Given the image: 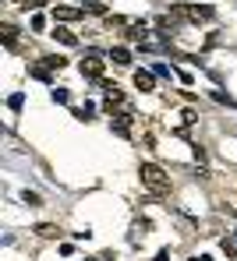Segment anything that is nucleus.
I'll return each instance as SVG.
<instances>
[{
  "instance_id": "20",
  "label": "nucleus",
  "mask_w": 237,
  "mask_h": 261,
  "mask_svg": "<svg viewBox=\"0 0 237 261\" xmlns=\"http://www.w3.org/2000/svg\"><path fill=\"white\" fill-rule=\"evenodd\" d=\"M85 11H89V14H103V11H106V7H103V4H99V0H92V4H85Z\"/></svg>"
},
{
  "instance_id": "25",
  "label": "nucleus",
  "mask_w": 237,
  "mask_h": 261,
  "mask_svg": "<svg viewBox=\"0 0 237 261\" xmlns=\"http://www.w3.org/2000/svg\"><path fill=\"white\" fill-rule=\"evenodd\" d=\"M234 240H237V233H234Z\"/></svg>"
},
{
  "instance_id": "11",
  "label": "nucleus",
  "mask_w": 237,
  "mask_h": 261,
  "mask_svg": "<svg viewBox=\"0 0 237 261\" xmlns=\"http://www.w3.org/2000/svg\"><path fill=\"white\" fill-rule=\"evenodd\" d=\"M0 32H4V46H7V49H14V46H18V29H14L11 21H4V25H0Z\"/></svg>"
},
{
  "instance_id": "22",
  "label": "nucleus",
  "mask_w": 237,
  "mask_h": 261,
  "mask_svg": "<svg viewBox=\"0 0 237 261\" xmlns=\"http://www.w3.org/2000/svg\"><path fill=\"white\" fill-rule=\"evenodd\" d=\"M25 4V11H36V7H43V0H21Z\"/></svg>"
},
{
  "instance_id": "8",
  "label": "nucleus",
  "mask_w": 237,
  "mask_h": 261,
  "mask_svg": "<svg viewBox=\"0 0 237 261\" xmlns=\"http://www.w3.org/2000/svg\"><path fill=\"white\" fill-rule=\"evenodd\" d=\"M135 88L138 92H152L156 88V74L152 71H135Z\"/></svg>"
},
{
  "instance_id": "14",
  "label": "nucleus",
  "mask_w": 237,
  "mask_h": 261,
  "mask_svg": "<svg viewBox=\"0 0 237 261\" xmlns=\"http://www.w3.org/2000/svg\"><path fill=\"white\" fill-rule=\"evenodd\" d=\"M220 247L227 251V258H234V254H237V240H234V237H223V240H220Z\"/></svg>"
},
{
  "instance_id": "19",
  "label": "nucleus",
  "mask_w": 237,
  "mask_h": 261,
  "mask_svg": "<svg viewBox=\"0 0 237 261\" xmlns=\"http://www.w3.org/2000/svg\"><path fill=\"white\" fill-rule=\"evenodd\" d=\"M21 102H25V99H21V92H14V95L7 99V106H11V110H21Z\"/></svg>"
},
{
  "instance_id": "16",
  "label": "nucleus",
  "mask_w": 237,
  "mask_h": 261,
  "mask_svg": "<svg viewBox=\"0 0 237 261\" xmlns=\"http://www.w3.org/2000/svg\"><path fill=\"white\" fill-rule=\"evenodd\" d=\"M96 113V106H89V102H85V106H78V110H75V117H78V120H82V124H85V120H89V117H92Z\"/></svg>"
},
{
  "instance_id": "1",
  "label": "nucleus",
  "mask_w": 237,
  "mask_h": 261,
  "mask_svg": "<svg viewBox=\"0 0 237 261\" xmlns=\"http://www.w3.org/2000/svg\"><path fill=\"white\" fill-rule=\"evenodd\" d=\"M138 176H142V187L152 194V198H167V194H170V176L163 173L156 163H142Z\"/></svg>"
},
{
  "instance_id": "5",
  "label": "nucleus",
  "mask_w": 237,
  "mask_h": 261,
  "mask_svg": "<svg viewBox=\"0 0 237 261\" xmlns=\"http://www.w3.org/2000/svg\"><path fill=\"white\" fill-rule=\"evenodd\" d=\"M78 18H85V11L75 7V4H57L53 7V21H78Z\"/></svg>"
},
{
  "instance_id": "18",
  "label": "nucleus",
  "mask_w": 237,
  "mask_h": 261,
  "mask_svg": "<svg viewBox=\"0 0 237 261\" xmlns=\"http://www.w3.org/2000/svg\"><path fill=\"white\" fill-rule=\"evenodd\" d=\"M195 163H198V166H205V163H209V155H205V148H202V145H195Z\"/></svg>"
},
{
  "instance_id": "24",
  "label": "nucleus",
  "mask_w": 237,
  "mask_h": 261,
  "mask_svg": "<svg viewBox=\"0 0 237 261\" xmlns=\"http://www.w3.org/2000/svg\"><path fill=\"white\" fill-rule=\"evenodd\" d=\"M191 261H212V258L209 254H198V258H191Z\"/></svg>"
},
{
  "instance_id": "23",
  "label": "nucleus",
  "mask_w": 237,
  "mask_h": 261,
  "mask_svg": "<svg viewBox=\"0 0 237 261\" xmlns=\"http://www.w3.org/2000/svg\"><path fill=\"white\" fill-rule=\"evenodd\" d=\"M152 261H170V247H163V251H159V254H156Z\"/></svg>"
},
{
  "instance_id": "12",
  "label": "nucleus",
  "mask_w": 237,
  "mask_h": 261,
  "mask_svg": "<svg viewBox=\"0 0 237 261\" xmlns=\"http://www.w3.org/2000/svg\"><path fill=\"white\" fill-rule=\"evenodd\" d=\"M36 237H43V240H57L60 229H57L53 222H39V226H36Z\"/></svg>"
},
{
  "instance_id": "13",
  "label": "nucleus",
  "mask_w": 237,
  "mask_h": 261,
  "mask_svg": "<svg viewBox=\"0 0 237 261\" xmlns=\"http://www.w3.org/2000/svg\"><path fill=\"white\" fill-rule=\"evenodd\" d=\"M39 64H43L46 71H60V67H67V60H64V57H43Z\"/></svg>"
},
{
  "instance_id": "10",
  "label": "nucleus",
  "mask_w": 237,
  "mask_h": 261,
  "mask_svg": "<svg viewBox=\"0 0 237 261\" xmlns=\"http://www.w3.org/2000/svg\"><path fill=\"white\" fill-rule=\"evenodd\" d=\"M53 39H57V43H64V46H75V43H78V36H75L71 29H64V25H57V29H53Z\"/></svg>"
},
{
  "instance_id": "15",
  "label": "nucleus",
  "mask_w": 237,
  "mask_h": 261,
  "mask_svg": "<svg viewBox=\"0 0 237 261\" xmlns=\"http://www.w3.org/2000/svg\"><path fill=\"white\" fill-rule=\"evenodd\" d=\"M50 99H53V102H71V92H67V88H53Z\"/></svg>"
},
{
  "instance_id": "3",
  "label": "nucleus",
  "mask_w": 237,
  "mask_h": 261,
  "mask_svg": "<svg viewBox=\"0 0 237 261\" xmlns=\"http://www.w3.org/2000/svg\"><path fill=\"white\" fill-rule=\"evenodd\" d=\"M78 71H82V78L103 82V71H106V64H103V57H99V53H85V57H82V64H78Z\"/></svg>"
},
{
  "instance_id": "2",
  "label": "nucleus",
  "mask_w": 237,
  "mask_h": 261,
  "mask_svg": "<svg viewBox=\"0 0 237 261\" xmlns=\"http://www.w3.org/2000/svg\"><path fill=\"white\" fill-rule=\"evenodd\" d=\"M177 18H184V21H212L216 18V11L212 7H198V4H177Z\"/></svg>"
},
{
  "instance_id": "9",
  "label": "nucleus",
  "mask_w": 237,
  "mask_h": 261,
  "mask_svg": "<svg viewBox=\"0 0 237 261\" xmlns=\"http://www.w3.org/2000/svg\"><path fill=\"white\" fill-rule=\"evenodd\" d=\"M110 60L121 64V67H128V64H131V49H128V46H113V49H110Z\"/></svg>"
},
{
  "instance_id": "17",
  "label": "nucleus",
  "mask_w": 237,
  "mask_h": 261,
  "mask_svg": "<svg viewBox=\"0 0 237 261\" xmlns=\"http://www.w3.org/2000/svg\"><path fill=\"white\" fill-rule=\"evenodd\" d=\"M152 74H156V78H170V67H167V64H152Z\"/></svg>"
},
{
  "instance_id": "21",
  "label": "nucleus",
  "mask_w": 237,
  "mask_h": 261,
  "mask_svg": "<svg viewBox=\"0 0 237 261\" xmlns=\"http://www.w3.org/2000/svg\"><path fill=\"white\" fill-rule=\"evenodd\" d=\"M21 201H25V205H39V194H32V191H25V194H21Z\"/></svg>"
},
{
  "instance_id": "6",
  "label": "nucleus",
  "mask_w": 237,
  "mask_h": 261,
  "mask_svg": "<svg viewBox=\"0 0 237 261\" xmlns=\"http://www.w3.org/2000/svg\"><path fill=\"white\" fill-rule=\"evenodd\" d=\"M149 229H152V222H149V219H135V222H131V233H128V240H131V244H142Z\"/></svg>"
},
{
  "instance_id": "4",
  "label": "nucleus",
  "mask_w": 237,
  "mask_h": 261,
  "mask_svg": "<svg viewBox=\"0 0 237 261\" xmlns=\"http://www.w3.org/2000/svg\"><path fill=\"white\" fill-rule=\"evenodd\" d=\"M110 127L117 130L121 138H131V130H135V113H131V110H117V113H110Z\"/></svg>"
},
{
  "instance_id": "7",
  "label": "nucleus",
  "mask_w": 237,
  "mask_h": 261,
  "mask_svg": "<svg viewBox=\"0 0 237 261\" xmlns=\"http://www.w3.org/2000/svg\"><path fill=\"white\" fill-rule=\"evenodd\" d=\"M128 39H131V43H138V46H145L149 43V25H138V21H135V25H128Z\"/></svg>"
}]
</instances>
